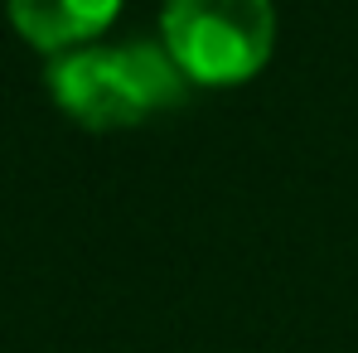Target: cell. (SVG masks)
Wrapping results in <instances>:
<instances>
[{"instance_id":"obj_2","label":"cell","mask_w":358,"mask_h":353,"mask_svg":"<svg viewBox=\"0 0 358 353\" xmlns=\"http://www.w3.org/2000/svg\"><path fill=\"white\" fill-rule=\"evenodd\" d=\"M160 44L199 87H233L257 78L276 49L271 0H165Z\"/></svg>"},{"instance_id":"obj_3","label":"cell","mask_w":358,"mask_h":353,"mask_svg":"<svg viewBox=\"0 0 358 353\" xmlns=\"http://www.w3.org/2000/svg\"><path fill=\"white\" fill-rule=\"evenodd\" d=\"M5 5H10L15 34L44 54L83 49L121 10V0H5Z\"/></svg>"},{"instance_id":"obj_1","label":"cell","mask_w":358,"mask_h":353,"mask_svg":"<svg viewBox=\"0 0 358 353\" xmlns=\"http://www.w3.org/2000/svg\"><path fill=\"white\" fill-rule=\"evenodd\" d=\"M49 92L63 117L87 131H121L175 112L189 97V78L179 73L165 44L131 39V44H83L54 59Z\"/></svg>"}]
</instances>
